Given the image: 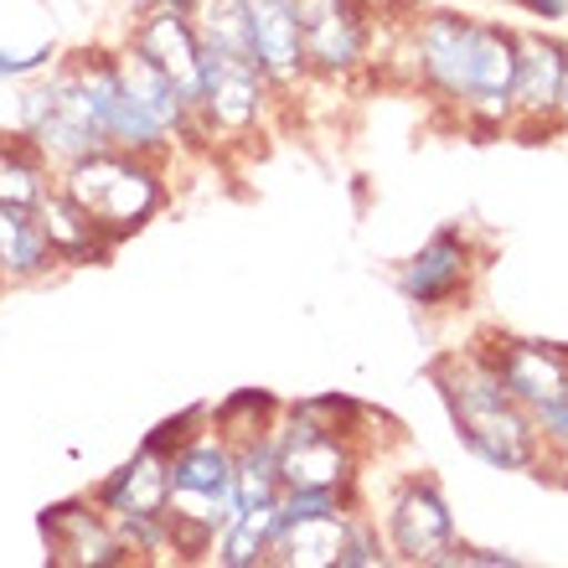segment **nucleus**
<instances>
[{
  "label": "nucleus",
  "instance_id": "1",
  "mask_svg": "<svg viewBox=\"0 0 568 568\" xmlns=\"http://www.w3.org/2000/svg\"><path fill=\"white\" fill-rule=\"evenodd\" d=\"M377 78L408 83L470 135H507L517 27L480 21L449 6H408L404 16H388Z\"/></svg>",
  "mask_w": 568,
  "mask_h": 568
},
{
  "label": "nucleus",
  "instance_id": "21",
  "mask_svg": "<svg viewBox=\"0 0 568 568\" xmlns=\"http://www.w3.org/2000/svg\"><path fill=\"white\" fill-rule=\"evenodd\" d=\"M207 419L217 424L233 445H243V439L274 429V419H280V398L264 393V388H239L233 398H223L217 408H207Z\"/></svg>",
  "mask_w": 568,
  "mask_h": 568
},
{
  "label": "nucleus",
  "instance_id": "19",
  "mask_svg": "<svg viewBox=\"0 0 568 568\" xmlns=\"http://www.w3.org/2000/svg\"><path fill=\"white\" fill-rule=\"evenodd\" d=\"M58 186V165L31 145L21 130H0V202L37 207Z\"/></svg>",
  "mask_w": 568,
  "mask_h": 568
},
{
  "label": "nucleus",
  "instance_id": "20",
  "mask_svg": "<svg viewBox=\"0 0 568 568\" xmlns=\"http://www.w3.org/2000/svg\"><path fill=\"white\" fill-rule=\"evenodd\" d=\"M274 511L280 507H233L227 511V523L217 527V538H212L207 564H217V568H270Z\"/></svg>",
  "mask_w": 568,
  "mask_h": 568
},
{
  "label": "nucleus",
  "instance_id": "23",
  "mask_svg": "<svg viewBox=\"0 0 568 568\" xmlns=\"http://www.w3.org/2000/svg\"><path fill=\"white\" fill-rule=\"evenodd\" d=\"M62 58L58 42H37V47H0V83H27L37 78L42 68Z\"/></svg>",
  "mask_w": 568,
  "mask_h": 568
},
{
  "label": "nucleus",
  "instance_id": "14",
  "mask_svg": "<svg viewBox=\"0 0 568 568\" xmlns=\"http://www.w3.org/2000/svg\"><path fill=\"white\" fill-rule=\"evenodd\" d=\"M248 42L258 68L270 73L274 93L284 104L311 89V62H305V11L300 0H243Z\"/></svg>",
  "mask_w": 568,
  "mask_h": 568
},
{
  "label": "nucleus",
  "instance_id": "24",
  "mask_svg": "<svg viewBox=\"0 0 568 568\" xmlns=\"http://www.w3.org/2000/svg\"><path fill=\"white\" fill-rule=\"evenodd\" d=\"M439 568H523V558L501 554V548H476V542L455 538L445 548V558H439Z\"/></svg>",
  "mask_w": 568,
  "mask_h": 568
},
{
  "label": "nucleus",
  "instance_id": "18",
  "mask_svg": "<svg viewBox=\"0 0 568 568\" xmlns=\"http://www.w3.org/2000/svg\"><path fill=\"white\" fill-rule=\"evenodd\" d=\"M58 274V254L47 243L37 207H11L0 202V280L6 284H37Z\"/></svg>",
  "mask_w": 568,
  "mask_h": 568
},
{
  "label": "nucleus",
  "instance_id": "7",
  "mask_svg": "<svg viewBox=\"0 0 568 568\" xmlns=\"http://www.w3.org/2000/svg\"><path fill=\"white\" fill-rule=\"evenodd\" d=\"M93 507L104 511L135 564L171 558V496H165V455L140 439V449L120 470H109L93 486Z\"/></svg>",
  "mask_w": 568,
  "mask_h": 568
},
{
  "label": "nucleus",
  "instance_id": "11",
  "mask_svg": "<svg viewBox=\"0 0 568 568\" xmlns=\"http://www.w3.org/2000/svg\"><path fill=\"white\" fill-rule=\"evenodd\" d=\"M486 352H491L507 393L527 408V419L538 424L542 439V429L568 408V346L532 342V336H491Z\"/></svg>",
  "mask_w": 568,
  "mask_h": 568
},
{
  "label": "nucleus",
  "instance_id": "27",
  "mask_svg": "<svg viewBox=\"0 0 568 568\" xmlns=\"http://www.w3.org/2000/svg\"><path fill=\"white\" fill-rule=\"evenodd\" d=\"M558 130H568V73H564V89H558Z\"/></svg>",
  "mask_w": 568,
  "mask_h": 568
},
{
  "label": "nucleus",
  "instance_id": "22",
  "mask_svg": "<svg viewBox=\"0 0 568 568\" xmlns=\"http://www.w3.org/2000/svg\"><path fill=\"white\" fill-rule=\"evenodd\" d=\"M388 564H393V554H388V542H383V527L357 501L352 517H346V538H342V554H336V568H388Z\"/></svg>",
  "mask_w": 568,
  "mask_h": 568
},
{
  "label": "nucleus",
  "instance_id": "12",
  "mask_svg": "<svg viewBox=\"0 0 568 568\" xmlns=\"http://www.w3.org/2000/svg\"><path fill=\"white\" fill-rule=\"evenodd\" d=\"M568 73V42L548 27H517V78H511V130L507 135H554L558 89Z\"/></svg>",
  "mask_w": 568,
  "mask_h": 568
},
{
  "label": "nucleus",
  "instance_id": "29",
  "mask_svg": "<svg viewBox=\"0 0 568 568\" xmlns=\"http://www.w3.org/2000/svg\"><path fill=\"white\" fill-rule=\"evenodd\" d=\"M0 290H6V280H0Z\"/></svg>",
  "mask_w": 568,
  "mask_h": 568
},
{
  "label": "nucleus",
  "instance_id": "5",
  "mask_svg": "<svg viewBox=\"0 0 568 568\" xmlns=\"http://www.w3.org/2000/svg\"><path fill=\"white\" fill-rule=\"evenodd\" d=\"M58 186L73 196L78 207L99 223V233L120 248V243L135 239L145 223H155L161 207L171 202V161L99 145V150H89V155H78V161L58 165Z\"/></svg>",
  "mask_w": 568,
  "mask_h": 568
},
{
  "label": "nucleus",
  "instance_id": "25",
  "mask_svg": "<svg viewBox=\"0 0 568 568\" xmlns=\"http://www.w3.org/2000/svg\"><path fill=\"white\" fill-rule=\"evenodd\" d=\"M538 476H554L568 486V408L558 414L548 429H542V465H538Z\"/></svg>",
  "mask_w": 568,
  "mask_h": 568
},
{
  "label": "nucleus",
  "instance_id": "9",
  "mask_svg": "<svg viewBox=\"0 0 568 568\" xmlns=\"http://www.w3.org/2000/svg\"><path fill=\"white\" fill-rule=\"evenodd\" d=\"M373 517L383 527V542H388L393 564H408V568H439L445 548L460 538L439 480L424 476V470H408L388 491L383 511H373Z\"/></svg>",
  "mask_w": 568,
  "mask_h": 568
},
{
  "label": "nucleus",
  "instance_id": "17",
  "mask_svg": "<svg viewBox=\"0 0 568 568\" xmlns=\"http://www.w3.org/2000/svg\"><path fill=\"white\" fill-rule=\"evenodd\" d=\"M352 507H357V501H352ZM352 507L315 511V517H295V523H274L270 564L274 568H336Z\"/></svg>",
  "mask_w": 568,
  "mask_h": 568
},
{
  "label": "nucleus",
  "instance_id": "4",
  "mask_svg": "<svg viewBox=\"0 0 568 568\" xmlns=\"http://www.w3.org/2000/svg\"><path fill=\"white\" fill-rule=\"evenodd\" d=\"M233 476L239 449L217 424L202 414L165 455V496H171V558L207 564L217 527L233 511Z\"/></svg>",
  "mask_w": 568,
  "mask_h": 568
},
{
  "label": "nucleus",
  "instance_id": "13",
  "mask_svg": "<svg viewBox=\"0 0 568 568\" xmlns=\"http://www.w3.org/2000/svg\"><path fill=\"white\" fill-rule=\"evenodd\" d=\"M37 532H42V548L52 568H130L135 564V554L124 548L114 523L93 507V496L52 501L37 517Z\"/></svg>",
  "mask_w": 568,
  "mask_h": 568
},
{
  "label": "nucleus",
  "instance_id": "10",
  "mask_svg": "<svg viewBox=\"0 0 568 568\" xmlns=\"http://www.w3.org/2000/svg\"><path fill=\"white\" fill-rule=\"evenodd\" d=\"M480 270H486V254H480V243L470 227H439L429 243H419L414 254L398 264L393 284H398V295L424 315H439V311H455L470 290H476Z\"/></svg>",
  "mask_w": 568,
  "mask_h": 568
},
{
  "label": "nucleus",
  "instance_id": "2",
  "mask_svg": "<svg viewBox=\"0 0 568 568\" xmlns=\"http://www.w3.org/2000/svg\"><path fill=\"white\" fill-rule=\"evenodd\" d=\"M429 383L439 388V398H445L455 439H460L480 465L511 470V476H538V465H542L538 424L527 419V408L507 393L486 342L445 352V357L429 367Z\"/></svg>",
  "mask_w": 568,
  "mask_h": 568
},
{
  "label": "nucleus",
  "instance_id": "8",
  "mask_svg": "<svg viewBox=\"0 0 568 568\" xmlns=\"http://www.w3.org/2000/svg\"><path fill=\"white\" fill-rule=\"evenodd\" d=\"M16 130L42 150L52 165H68L104 145V130L93 120V109L83 99V89H78V73L68 68V58H58L52 68H42L37 78L21 83V93H16Z\"/></svg>",
  "mask_w": 568,
  "mask_h": 568
},
{
  "label": "nucleus",
  "instance_id": "6",
  "mask_svg": "<svg viewBox=\"0 0 568 568\" xmlns=\"http://www.w3.org/2000/svg\"><path fill=\"white\" fill-rule=\"evenodd\" d=\"M311 83L377 78L388 47V6L377 0H300Z\"/></svg>",
  "mask_w": 568,
  "mask_h": 568
},
{
  "label": "nucleus",
  "instance_id": "26",
  "mask_svg": "<svg viewBox=\"0 0 568 568\" xmlns=\"http://www.w3.org/2000/svg\"><path fill=\"white\" fill-rule=\"evenodd\" d=\"M523 16H532L538 27H558V21H568V0H511Z\"/></svg>",
  "mask_w": 568,
  "mask_h": 568
},
{
  "label": "nucleus",
  "instance_id": "15",
  "mask_svg": "<svg viewBox=\"0 0 568 568\" xmlns=\"http://www.w3.org/2000/svg\"><path fill=\"white\" fill-rule=\"evenodd\" d=\"M124 42L140 47L171 78V89L202 114V42L192 31V16L176 11V6H135Z\"/></svg>",
  "mask_w": 568,
  "mask_h": 568
},
{
  "label": "nucleus",
  "instance_id": "28",
  "mask_svg": "<svg viewBox=\"0 0 568 568\" xmlns=\"http://www.w3.org/2000/svg\"><path fill=\"white\" fill-rule=\"evenodd\" d=\"M480 6H491V0H480Z\"/></svg>",
  "mask_w": 568,
  "mask_h": 568
},
{
  "label": "nucleus",
  "instance_id": "3",
  "mask_svg": "<svg viewBox=\"0 0 568 568\" xmlns=\"http://www.w3.org/2000/svg\"><path fill=\"white\" fill-rule=\"evenodd\" d=\"M373 414L352 398H295L280 404L274 419V449H280L284 486L336 491L346 501H362V476L373 455Z\"/></svg>",
  "mask_w": 568,
  "mask_h": 568
},
{
  "label": "nucleus",
  "instance_id": "16",
  "mask_svg": "<svg viewBox=\"0 0 568 568\" xmlns=\"http://www.w3.org/2000/svg\"><path fill=\"white\" fill-rule=\"evenodd\" d=\"M37 223H42L47 243L58 254V270H89V264H109V254H114V243L99 233V223L62 186H52L37 202Z\"/></svg>",
  "mask_w": 568,
  "mask_h": 568
}]
</instances>
